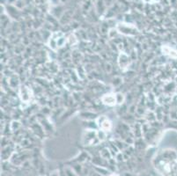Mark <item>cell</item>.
Returning <instances> with one entry per match:
<instances>
[{
	"mask_svg": "<svg viewBox=\"0 0 177 176\" xmlns=\"http://www.w3.org/2000/svg\"><path fill=\"white\" fill-rule=\"evenodd\" d=\"M176 153L170 149L160 152L153 159L155 169L163 176H177Z\"/></svg>",
	"mask_w": 177,
	"mask_h": 176,
	"instance_id": "cell-1",
	"label": "cell"
},
{
	"mask_svg": "<svg viewBox=\"0 0 177 176\" xmlns=\"http://www.w3.org/2000/svg\"><path fill=\"white\" fill-rule=\"evenodd\" d=\"M66 42H67V39L65 38L64 34L61 32H57L50 35L48 41V45L52 50L57 51L59 49L63 48L66 44Z\"/></svg>",
	"mask_w": 177,
	"mask_h": 176,
	"instance_id": "cell-2",
	"label": "cell"
},
{
	"mask_svg": "<svg viewBox=\"0 0 177 176\" xmlns=\"http://www.w3.org/2000/svg\"><path fill=\"white\" fill-rule=\"evenodd\" d=\"M96 143H100V140L97 137V130L92 129H85L82 136V144L85 146L94 145Z\"/></svg>",
	"mask_w": 177,
	"mask_h": 176,
	"instance_id": "cell-3",
	"label": "cell"
},
{
	"mask_svg": "<svg viewBox=\"0 0 177 176\" xmlns=\"http://www.w3.org/2000/svg\"><path fill=\"white\" fill-rule=\"evenodd\" d=\"M19 96H20V99H21L22 103H24L26 105H28L33 99L34 93H33L32 89L29 88L28 86L21 85L20 87V90H19Z\"/></svg>",
	"mask_w": 177,
	"mask_h": 176,
	"instance_id": "cell-4",
	"label": "cell"
},
{
	"mask_svg": "<svg viewBox=\"0 0 177 176\" xmlns=\"http://www.w3.org/2000/svg\"><path fill=\"white\" fill-rule=\"evenodd\" d=\"M96 121V124L100 129L106 131L107 133L109 132L112 129V122L108 117H107L106 115H100L98 116V118L95 120Z\"/></svg>",
	"mask_w": 177,
	"mask_h": 176,
	"instance_id": "cell-5",
	"label": "cell"
},
{
	"mask_svg": "<svg viewBox=\"0 0 177 176\" xmlns=\"http://www.w3.org/2000/svg\"><path fill=\"white\" fill-rule=\"evenodd\" d=\"M131 64V57L125 52H120L118 56V65L122 70H126Z\"/></svg>",
	"mask_w": 177,
	"mask_h": 176,
	"instance_id": "cell-6",
	"label": "cell"
},
{
	"mask_svg": "<svg viewBox=\"0 0 177 176\" xmlns=\"http://www.w3.org/2000/svg\"><path fill=\"white\" fill-rule=\"evenodd\" d=\"M117 30L120 34L123 35H127V36H135L136 35H137V30L133 26L119 24L117 27Z\"/></svg>",
	"mask_w": 177,
	"mask_h": 176,
	"instance_id": "cell-7",
	"label": "cell"
},
{
	"mask_svg": "<svg viewBox=\"0 0 177 176\" xmlns=\"http://www.w3.org/2000/svg\"><path fill=\"white\" fill-rule=\"evenodd\" d=\"M100 100L104 105L107 106V107H115V105H117L116 95L114 92H107V93L103 94L100 98Z\"/></svg>",
	"mask_w": 177,
	"mask_h": 176,
	"instance_id": "cell-8",
	"label": "cell"
},
{
	"mask_svg": "<svg viewBox=\"0 0 177 176\" xmlns=\"http://www.w3.org/2000/svg\"><path fill=\"white\" fill-rule=\"evenodd\" d=\"M161 51L163 52V54L170 56L172 58H177V51L175 49H173V48H171L170 46L163 45L162 47H161Z\"/></svg>",
	"mask_w": 177,
	"mask_h": 176,
	"instance_id": "cell-9",
	"label": "cell"
},
{
	"mask_svg": "<svg viewBox=\"0 0 177 176\" xmlns=\"http://www.w3.org/2000/svg\"><path fill=\"white\" fill-rule=\"evenodd\" d=\"M80 116H81V118H83L84 120H86V121H93V120H96L98 118V116H97L96 114L89 112V111L82 112L80 114Z\"/></svg>",
	"mask_w": 177,
	"mask_h": 176,
	"instance_id": "cell-10",
	"label": "cell"
},
{
	"mask_svg": "<svg viewBox=\"0 0 177 176\" xmlns=\"http://www.w3.org/2000/svg\"><path fill=\"white\" fill-rule=\"evenodd\" d=\"M9 85L11 86V88L13 89H16L19 87V84H20V80H19V77L16 75H12L10 78H9Z\"/></svg>",
	"mask_w": 177,
	"mask_h": 176,
	"instance_id": "cell-11",
	"label": "cell"
},
{
	"mask_svg": "<svg viewBox=\"0 0 177 176\" xmlns=\"http://www.w3.org/2000/svg\"><path fill=\"white\" fill-rule=\"evenodd\" d=\"M100 157L104 159H111L112 158V152H111V150L110 149H107V148H104L100 151Z\"/></svg>",
	"mask_w": 177,
	"mask_h": 176,
	"instance_id": "cell-12",
	"label": "cell"
},
{
	"mask_svg": "<svg viewBox=\"0 0 177 176\" xmlns=\"http://www.w3.org/2000/svg\"><path fill=\"white\" fill-rule=\"evenodd\" d=\"M21 122H19L18 120H13L10 124V129L13 132H14V131H17L21 128Z\"/></svg>",
	"mask_w": 177,
	"mask_h": 176,
	"instance_id": "cell-13",
	"label": "cell"
},
{
	"mask_svg": "<svg viewBox=\"0 0 177 176\" xmlns=\"http://www.w3.org/2000/svg\"><path fill=\"white\" fill-rule=\"evenodd\" d=\"M116 95V101H117V105H122L124 103L125 99H126V97L124 94H122V92H117L115 93Z\"/></svg>",
	"mask_w": 177,
	"mask_h": 176,
	"instance_id": "cell-14",
	"label": "cell"
},
{
	"mask_svg": "<svg viewBox=\"0 0 177 176\" xmlns=\"http://www.w3.org/2000/svg\"><path fill=\"white\" fill-rule=\"evenodd\" d=\"M97 137H98V139L100 140V142L104 141L105 139H106V137H107V132L106 131L101 130V129L97 130Z\"/></svg>",
	"mask_w": 177,
	"mask_h": 176,
	"instance_id": "cell-15",
	"label": "cell"
},
{
	"mask_svg": "<svg viewBox=\"0 0 177 176\" xmlns=\"http://www.w3.org/2000/svg\"><path fill=\"white\" fill-rule=\"evenodd\" d=\"M67 42L70 44V45H75L78 43V39L74 36V35H71L69 37V39H67Z\"/></svg>",
	"mask_w": 177,
	"mask_h": 176,
	"instance_id": "cell-16",
	"label": "cell"
},
{
	"mask_svg": "<svg viewBox=\"0 0 177 176\" xmlns=\"http://www.w3.org/2000/svg\"><path fill=\"white\" fill-rule=\"evenodd\" d=\"M122 79L119 77H115L113 79V81H112V84H113L114 86H115V87H117V86H119L121 84H122Z\"/></svg>",
	"mask_w": 177,
	"mask_h": 176,
	"instance_id": "cell-17",
	"label": "cell"
},
{
	"mask_svg": "<svg viewBox=\"0 0 177 176\" xmlns=\"http://www.w3.org/2000/svg\"><path fill=\"white\" fill-rule=\"evenodd\" d=\"M146 115H147V116H155V114H153V112H151V113L148 112ZM151 118H152V119H150V117H147V119L150 120L151 122H152V121H154V120L156 119V117H151Z\"/></svg>",
	"mask_w": 177,
	"mask_h": 176,
	"instance_id": "cell-18",
	"label": "cell"
},
{
	"mask_svg": "<svg viewBox=\"0 0 177 176\" xmlns=\"http://www.w3.org/2000/svg\"><path fill=\"white\" fill-rule=\"evenodd\" d=\"M122 159H123V155L122 154V153H118L117 157H116L117 161H122Z\"/></svg>",
	"mask_w": 177,
	"mask_h": 176,
	"instance_id": "cell-19",
	"label": "cell"
},
{
	"mask_svg": "<svg viewBox=\"0 0 177 176\" xmlns=\"http://www.w3.org/2000/svg\"><path fill=\"white\" fill-rule=\"evenodd\" d=\"M106 70L107 72H110L111 70H112V67L110 65V63H106Z\"/></svg>",
	"mask_w": 177,
	"mask_h": 176,
	"instance_id": "cell-20",
	"label": "cell"
},
{
	"mask_svg": "<svg viewBox=\"0 0 177 176\" xmlns=\"http://www.w3.org/2000/svg\"><path fill=\"white\" fill-rule=\"evenodd\" d=\"M110 176H119V175H117V174H111Z\"/></svg>",
	"mask_w": 177,
	"mask_h": 176,
	"instance_id": "cell-21",
	"label": "cell"
}]
</instances>
